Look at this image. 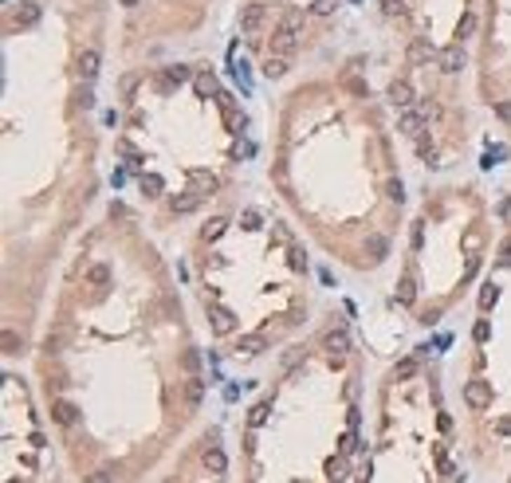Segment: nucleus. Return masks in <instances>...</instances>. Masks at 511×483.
<instances>
[{"instance_id": "f257e3e1", "label": "nucleus", "mask_w": 511, "mask_h": 483, "mask_svg": "<svg viewBox=\"0 0 511 483\" xmlns=\"http://www.w3.org/2000/svg\"><path fill=\"white\" fill-rule=\"evenodd\" d=\"M456 421L444 409L432 428L417 440H405L393 409L381 416L374 440L362 444L354 483H452L456 479V452H452Z\"/></svg>"}, {"instance_id": "f03ea898", "label": "nucleus", "mask_w": 511, "mask_h": 483, "mask_svg": "<svg viewBox=\"0 0 511 483\" xmlns=\"http://www.w3.org/2000/svg\"><path fill=\"white\" fill-rule=\"evenodd\" d=\"M158 483H232V460H229L221 428L217 424L205 428Z\"/></svg>"}, {"instance_id": "7ed1b4c3", "label": "nucleus", "mask_w": 511, "mask_h": 483, "mask_svg": "<svg viewBox=\"0 0 511 483\" xmlns=\"http://www.w3.org/2000/svg\"><path fill=\"white\" fill-rule=\"evenodd\" d=\"M299 8H291L287 16H283L280 20V28L271 32V48H268V55H295V51H299Z\"/></svg>"}, {"instance_id": "20e7f679", "label": "nucleus", "mask_w": 511, "mask_h": 483, "mask_svg": "<svg viewBox=\"0 0 511 483\" xmlns=\"http://www.w3.org/2000/svg\"><path fill=\"white\" fill-rule=\"evenodd\" d=\"M437 67H441L444 75H461V71L468 67V55H464V43H449V48H441V60H437Z\"/></svg>"}, {"instance_id": "39448f33", "label": "nucleus", "mask_w": 511, "mask_h": 483, "mask_svg": "<svg viewBox=\"0 0 511 483\" xmlns=\"http://www.w3.org/2000/svg\"><path fill=\"white\" fill-rule=\"evenodd\" d=\"M99 71H102V55L95 48L79 51V63H75V75H79V83H95L99 79Z\"/></svg>"}, {"instance_id": "423d86ee", "label": "nucleus", "mask_w": 511, "mask_h": 483, "mask_svg": "<svg viewBox=\"0 0 511 483\" xmlns=\"http://www.w3.org/2000/svg\"><path fill=\"white\" fill-rule=\"evenodd\" d=\"M441 60V51L432 48L429 40H413V48H409V63L413 67H429V63H437Z\"/></svg>"}, {"instance_id": "0eeeda50", "label": "nucleus", "mask_w": 511, "mask_h": 483, "mask_svg": "<svg viewBox=\"0 0 511 483\" xmlns=\"http://www.w3.org/2000/svg\"><path fill=\"white\" fill-rule=\"evenodd\" d=\"M260 24H264V4H244L240 8V36H256Z\"/></svg>"}, {"instance_id": "6e6552de", "label": "nucleus", "mask_w": 511, "mask_h": 483, "mask_svg": "<svg viewBox=\"0 0 511 483\" xmlns=\"http://www.w3.org/2000/svg\"><path fill=\"white\" fill-rule=\"evenodd\" d=\"M260 71H264V79H283V75L291 71V60L287 55H264Z\"/></svg>"}, {"instance_id": "1a4fd4ad", "label": "nucleus", "mask_w": 511, "mask_h": 483, "mask_svg": "<svg viewBox=\"0 0 511 483\" xmlns=\"http://www.w3.org/2000/svg\"><path fill=\"white\" fill-rule=\"evenodd\" d=\"M36 20H40V4H20V8H16V24H20V28H32Z\"/></svg>"}, {"instance_id": "9d476101", "label": "nucleus", "mask_w": 511, "mask_h": 483, "mask_svg": "<svg viewBox=\"0 0 511 483\" xmlns=\"http://www.w3.org/2000/svg\"><path fill=\"white\" fill-rule=\"evenodd\" d=\"M472 32H476V16H472V12H464L461 24H456V43H464V40L472 36Z\"/></svg>"}, {"instance_id": "9b49d317", "label": "nucleus", "mask_w": 511, "mask_h": 483, "mask_svg": "<svg viewBox=\"0 0 511 483\" xmlns=\"http://www.w3.org/2000/svg\"><path fill=\"white\" fill-rule=\"evenodd\" d=\"M334 8H339V0H315V4H311L315 16H331Z\"/></svg>"}, {"instance_id": "f8f14e48", "label": "nucleus", "mask_w": 511, "mask_h": 483, "mask_svg": "<svg viewBox=\"0 0 511 483\" xmlns=\"http://www.w3.org/2000/svg\"><path fill=\"white\" fill-rule=\"evenodd\" d=\"M386 16H405V0H386Z\"/></svg>"}, {"instance_id": "ddd939ff", "label": "nucleus", "mask_w": 511, "mask_h": 483, "mask_svg": "<svg viewBox=\"0 0 511 483\" xmlns=\"http://www.w3.org/2000/svg\"><path fill=\"white\" fill-rule=\"evenodd\" d=\"M122 4H126V8H134V4H138V0H122Z\"/></svg>"}, {"instance_id": "4468645a", "label": "nucleus", "mask_w": 511, "mask_h": 483, "mask_svg": "<svg viewBox=\"0 0 511 483\" xmlns=\"http://www.w3.org/2000/svg\"><path fill=\"white\" fill-rule=\"evenodd\" d=\"M48 483H67V479H48Z\"/></svg>"}, {"instance_id": "2eb2a0df", "label": "nucleus", "mask_w": 511, "mask_h": 483, "mask_svg": "<svg viewBox=\"0 0 511 483\" xmlns=\"http://www.w3.org/2000/svg\"><path fill=\"white\" fill-rule=\"evenodd\" d=\"M507 483H511V472H507Z\"/></svg>"}]
</instances>
